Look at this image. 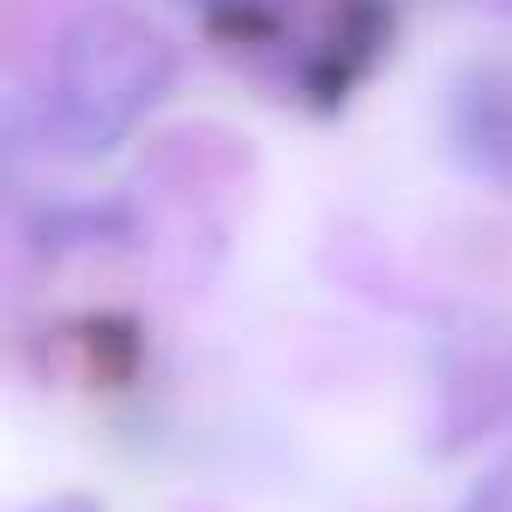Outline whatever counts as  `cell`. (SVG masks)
Listing matches in <instances>:
<instances>
[{
	"label": "cell",
	"instance_id": "6da1fadb",
	"mask_svg": "<svg viewBox=\"0 0 512 512\" xmlns=\"http://www.w3.org/2000/svg\"><path fill=\"white\" fill-rule=\"evenodd\" d=\"M175 43L169 31L133 7V0H97L73 13L49 55L43 91V133L67 157H103L169 97L175 85Z\"/></svg>",
	"mask_w": 512,
	"mask_h": 512
},
{
	"label": "cell",
	"instance_id": "7a4b0ae2",
	"mask_svg": "<svg viewBox=\"0 0 512 512\" xmlns=\"http://www.w3.org/2000/svg\"><path fill=\"white\" fill-rule=\"evenodd\" d=\"M446 133L470 175L512 193V67H470L452 91Z\"/></svg>",
	"mask_w": 512,
	"mask_h": 512
},
{
	"label": "cell",
	"instance_id": "3957f363",
	"mask_svg": "<svg viewBox=\"0 0 512 512\" xmlns=\"http://www.w3.org/2000/svg\"><path fill=\"white\" fill-rule=\"evenodd\" d=\"M458 512H512V452H506L494 470H482V482L464 494Z\"/></svg>",
	"mask_w": 512,
	"mask_h": 512
},
{
	"label": "cell",
	"instance_id": "277c9868",
	"mask_svg": "<svg viewBox=\"0 0 512 512\" xmlns=\"http://www.w3.org/2000/svg\"><path fill=\"white\" fill-rule=\"evenodd\" d=\"M31 512H103V506L85 500V494H55V500H37Z\"/></svg>",
	"mask_w": 512,
	"mask_h": 512
},
{
	"label": "cell",
	"instance_id": "5b68a950",
	"mask_svg": "<svg viewBox=\"0 0 512 512\" xmlns=\"http://www.w3.org/2000/svg\"><path fill=\"white\" fill-rule=\"evenodd\" d=\"M452 7H470V13H494V19H512V0H452Z\"/></svg>",
	"mask_w": 512,
	"mask_h": 512
}]
</instances>
